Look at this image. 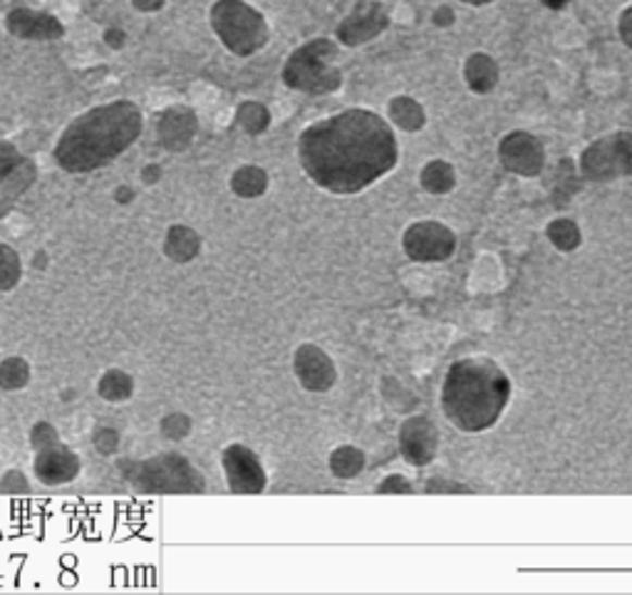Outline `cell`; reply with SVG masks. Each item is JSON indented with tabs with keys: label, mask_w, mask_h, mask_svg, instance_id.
Listing matches in <instances>:
<instances>
[{
	"label": "cell",
	"mask_w": 632,
	"mask_h": 595,
	"mask_svg": "<svg viewBox=\"0 0 632 595\" xmlns=\"http://www.w3.org/2000/svg\"><path fill=\"white\" fill-rule=\"evenodd\" d=\"M298 154L318 186L335 194H355L397 164V141L380 114L347 110L302 132Z\"/></svg>",
	"instance_id": "cell-1"
},
{
	"label": "cell",
	"mask_w": 632,
	"mask_h": 595,
	"mask_svg": "<svg viewBox=\"0 0 632 595\" xmlns=\"http://www.w3.org/2000/svg\"><path fill=\"white\" fill-rule=\"evenodd\" d=\"M145 127L141 110L135 102L117 100L85 114L62 132L55 145V162L70 174L97 172L112 164L120 154L135 145Z\"/></svg>",
	"instance_id": "cell-2"
},
{
	"label": "cell",
	"mask_w": 632,
	"mask_h": 595,
	"mask_svg": "<svg viewBox=\"0 0 632 595\" xmlns=\"http://www.w3.org/2000/svg\"><path fill=\"white\" fill-rule=\"evenodd\" d=\"M509 377L488 358L454 362L444 380L442 407L449 420L464 432H482L496 424L509 405Z\"/></svg>",
	"instance_id": "cell-3"
},
{
	"label": "cell",
	"mask_w": 632,
	"mask_h": 595,
	"mask_svg": "<svg viewBox=\"0 0 632 595\" xmlns=\"http://www.w3.org/2000/svg\"><path fill=\"white\" fill-rule=\"evenodd\" d=\"M122 479L139 494H203L207 479L184 455L162 451L149 459L117 461Z\"/></svg>",
	"instance_id": "cell-4"
},
{
	"label": "cell",
	"mask_w": 632,
	"mask_h": 595,
	"mask_svg": "<svg viewBox=\"0 0 632 595\" xmlns=\"http://www.w3.org/2000/svg\"><path fill=\"white\" fill-rule=\"evenodd\" d=\"M211 25L221 42L238 58H248L269 42L263 15L244 0H219L211 8Z\"/></svg>",
	"instance_id": "cell-5"
},
{
	"label": "cell",
	"mask_w": 632,
	"mask_h": 595,
	"mask_svg": "<svg viewBox=\"0 0 632 595\" xmlns=\"http://www.w3.org/2000/svg\"><path fill=\"white\" fill-rule=\"evenodd\" d=\"M33 447V474L46 486L73 484L83 472V459L73 447L60 439V432L52 422L38 420L30 427Z\"/></svg>",
	"instance_id": "cell-6"
},
{
	"label": "cell",
	"mask_w": 632,
	"mask_h": 595,
	"mask_svg": "<svg viewBox=\"0 0 632 595\" xmlns=\"http://www.w3.org/2000/svg\"><path fill=\"white\" fill-rule=\"evenodd\" d=\"M337 48L331 40H313L298 48L286 62L283 79L293 90L300 92H333L340 87V70L335 65Z\"/></svg>",
	"instance_id": "cell-7"
},
{
	"label": "cell",
	"mask_w": 632,
	"mask_h": 595,
	"mask_svg": "<svg viewBox=\"0 0 632 595\" xmlns=\"http://www.w3.org/2000/svg\"><path fill=\"white\" fill-rule=\"evenodd\" d=\"M583 174L591 182H610L616 176H632V132L598 139L583 152Z\"/></svg>",
	"instance_id": "cell-8"
},
{
	"label": "cell",
	"mask_w": 632,
	"mask_h": 595,
	"mask_svg": "<svg viewBox=\"0 0 632 595\" xmlns=\"http://www.w3.org/2000/svg\"><path fill=\"white\" fill-rule=\"evenodd\" d=\"M38 179V166L11 141H0V221L11 214L17 199Z\"/></svg>",
	"instance_id": "cell-9"
},
{
	"label": "cell",
	"mask_w": 632,
	"mask_h": 595,
	"mask_svg": "<svg viewBox=\"0 0 632 595\" xmlns=\"http://www.w3.org/2000/svg\"><path fill=\"white\" fill-rule=\"evenodd\" d=\"M221 467H224L228 488L234 494H261L265 488V469L244 444H228L221 451Z\"/></svg>",
	"instance_id": "cell-10"
},
{
	"label": "cell",
	"mask_w": 632,
	"mask_h": 595,
	"mask_svg": "<svg viewBox=\"0 0 632 595\" xmlns=\"http://www.w3.org/2000/svg\"><path fill=\"white\" fill-rule=\"evenodd\" d=\"M454 246H457V238L437 221H420V224H414L405 234L407 256L422 263L447 261L454 253Z\"/></svg>",
	"instance_id": "cell-11"
},
{
	"label": "cell",
	"mask_w": 632,
	"mask_h": 595,
	"mask_svg": "<svg viewBox=\"0 0 632 595\" xmlns=\"http://www.w3.org/2000/svg\"><path fill=\"white\" fill-rule=\"evenodd\" d=\"M501 164L513 174L536 176L543 169V147L529 132H511L498 147Z\"/></svg>",
	"instance_id": "cell-12"
},
{
	"label": "cell",
	"mask_w": 632,
	"mask_h": 595,
	"mask_svg": "<svg viewBox=\"0 0 632 595\" xmlns=\"http://www.w3.org/2000/svg\"><path fill=\"white\" fill-rule=\"evenodd\" d=\"M196 129H199L196 114L194 110L184 108V104L166 108L157 120L159 145H162L166 152H184V149H189L196 137Z\"/></svg>",
	"instance_id": "cell-13"
},
{
	"label": "cell",
	"mask_w": 632,
	"mask_h": 595,
	"mask_svg": "<svg viewBox=\"0 0 632 595\" xmlns=\"http://www.w3.org/2000/svg\"><path fill=\"white\" fill-rule=\"evenodd\" d=\"M389 25L387 11L380 3H360L355 11L345 17L337 28V38H340L345 46H362L372 38L385 30Z\"/></svg>",
	"instance_id": "cell-14"
},
{
	"label": "cell",
	"mask_w": 632,
	"mask_h": 595,
	"mask_svg": "<svg viewBox=\"0 0 632 595\" xmlns=\"http://www.w3.org/2000/svg\"><path fill=\"white\" fill-rule=\"evenodd\" d=\"M293 368H296L298 382L310 393H325L335 385V365L327 355L318 348V345H300L296 350V360H293Z\"/></svg>",
	"instance_id": "cell-15"
},
{
	"label": "cell",
	"mask_w": 632,
	"mask_h": 595,
	"mask_svg": "<svg viewBox=\"0 0 632 595\" xmlns=\"http://www.w3.org/2000/svg\"><path fill=\"white\" fill-rule=\"evenodd\" d=\"M437 430L426 417H409L399 430V447L402 455L414 467L430 464L437 455Z\"/></svg>",
	"instance_id": "cell-16"
},
{
	"label": "cell",
	"mask_w": 632,
	"mask_h": 595,
	"mask_svg": "<svg viewBox=\"0 0 632 595\" xmlns=\"http://www.w3.org/2000/svg\"><path fill=\"white\" fill-rule=\"evenodd\" d=\"M8 30L23 40H58L62 38V23L48 13H35L28 8H15L8 13Z\"/></svg>",
	"instance_id": "cell-17"
},
{
	"label": "cell",
	"mask_w": 632,
	"mask_h": 595,
	"mask_svg": "<svg viewBox=\"0 0 632 595\" xmlns=\"http://www.w3.org/2000/svg\"><path fill=\"white\" fill-rule=\"evenodd\" d=\"M201 246H203V241H201L199 231H194L191 226H186V224H172L164 234L162 253L172 263L186 265V263H191L194 259H199Z\"/></svg>",
	"instance_id": "cell-18"
},
{
	"label": "cell",
	"mask_w": 632,
	"mask_h": 595,
	"mask_svg": "<svg viewBox=\"0 0 632 595\" xmlns=\"http://www.w3.org/2000/svg\"><path fill=\"white\" fill-rule=\"evenodd\" d=\"M97 395L110 405H124L135 397V377L122 368L104 370L97 380Z\"/></svg>",
	"instance_id": "cell-19"
},
{
	"label": "cell",
	"mask_w": 632,
	"mask_h": 595,
	"mask_svg": "<svg viewBox=\"0 0 632 595\" xmlns=\"http://www.w3.org/2000/svg\"><path fill=\"white\" fill-rule=\"evenodd\" d=\"M464 77L471 90L479 95H486V92H492L498 83V67L492 58L484 55V52H476V55H471L467 60Z\"/></svg>",
	"instance_id": "cell-20"
},
{
	"label": "cell",
	"mask_w": 632,
	"mask_h": 595,
	"mask_svg": "<svg viewBox=\"0 0 632 595\" xmlns=\"http://www.w3.org/2000/svg\"><path fill=\"white\" fill-rule=\"evenodd\" d=\"M265 189H269V174H265L261 166L248 164V166L236 169L234 176H231V191L241 199L261 197V194H265Z\"/></svg>",
	"instance_id": "cell-21"
},
{
	"label": "cell",
	"mask_w": 632,
	"mask_h": 595,
	"mask_svg": "<svg viewBox=\"0 0 632 595\" xmlns=\"http://www.w3.org/2000/svg\"><path fill=\"white\" fill-rule=\"evenodd\" d=\"M30 362L21 358V355H11V358L0 360V389H5V393H21V389L30 385Z\"/></svg>",
	"instance_id": "cell-22"
},
{
	"label": "cell",
	"mask_w": 632,
	"mask_h": 595,
	"mask_svg": "<svg viewBox=\"0 0 632 595\" xmlns=\"http://www.w3.org/2000/svg\"><path fill=\"white\" fill-rule=\"evenodd\" d=\"M389 120L405 132H417L424 127V110L412 97H395L389 102Z\"/></svg>",
	"instance_id": "cell-23"
},
{
	"label": "cell",
	"mask_w": 632,
	"mask_h": 595,
	"mask_svg": "<svg viewBox=\"0 0 632 595\" xmlns=\"http://www.w3.org/2000/svg\"><path fill=\"white\" fill-rule=\"evenodd\" d=\"M23 281L21 253L11 244H0V293H11Z\"/></svg>",
	"instance_id": "cell-24"
},
{
	"label": "cell",
	"mask_w": 632,
	"mask_h": 595,
	"mask_svg": "<svg viewBox=\"0 0 632 595\" xmlns=\"http://www.w3.org/2000/svg\"><path fill=\"white\" fill-rule=\"evenodd\" d=\"M364 469V457L355 447H337L331 455V472L337 479H352Z\"/></svg>",
	"instance_id": "cell-25"
},
{
	"label": "cell",
	"mask_w": 632,
	"mask_h": 595,
	"mask_svg": "<svg viewBox=\"0 0 632 595\" xmlns=\"http://www.w3.org/2000/svg\"><path fill=\"white\" fill-rule=\"evenodd\" d=\"M457 184L454 169L447 162H432L422 169V186L432 194H447Z\"/></svg>",
	"instance_id": "cell-26"
},
{
	"label": "cell",
	"mask_w": 632,
	"mask_h": 595,
	"mask_svg": "<svg viewBox=\"0 0 632 595\" xmlns=\"http://www.w3.org/2000/svg\"><path fill=\"white\" fill-rule=\"evenodd\" d=\"M236 122L248 132V135H261L265 127L271 124V114L263 104L258 102H244L241 108L236 112Z\"/></svg>",
	"instance_id": "cell-27"
},
{
	"label": "cell",
	"mask_w": 632,
	"mask_h": 595,
	"mask_svg": "<svg viewBox=\"0 0 632 595\" xmlns=\"http://www.w3.org/2000/svg\"><path fill=\"white\" fill-rule=\"evenodd\" d=\"M546 234L550 238V244L560 248V251H573V248L581 244V231H578L571 219H556L554 224H548Z\"/></svg>",
	"instance_id": "cell-28"
},
{
	"label": "cell",
	"mask_w": 632,
	"mask_h": 595,
	"mask_svg": "<svg viewBox=\"0 0 632 595\" xmlns=\"http://www.w3.org/2000/svg\"><path fill=\"white\" fill-rule=\"evenodd\" d=\"M191 427L194 422L186 412H169L162 417V422H159V430H162L164 437L172 442H184L191 434Z\"/></svg>",
	"instance_id": "cell-29"
},
{
	"label": "cell",
	"mask_w": 632,
	"mask_h": 595,
	"mask_svg": "<svg viewBox=\"0 0 632 595\" xmlns=\"http://www.w3.org/2000/svg\"><path fill=\"white\" fill-rule=\"evenodd\" d=\"M92 447L104 457H112L120 449V432L112 427H97L92 432Z\"/></svg>",
	"instance_id": "cell-30"
},
{
	"label": "cell",
	"mask_w": 632,
	"mask_h": 595,
	"mask_svg": "<svg viewBox=\"0 0 632 595\" xmlns=\"http://www.w3.org/2000/svg\"><path fill=\"white\" fill-rule=\"evenodd\" d=\"M30 492V484L21 469H8L0 479V494H28Z\"/></svg>",
	"instance_id": "cell-31"
},
{
	"label": "cell",
	"mask_w": 632,
	"mask_h": 595,
	"mask_svg": "<svg viewBox=\"0 0 632 595\" xmlns=\"http://www.w3.org/2000/svg\"><path fill=\"white\" fill-rule=\"evenodd\" d=\"M377 492L380 494H409V492H412V486H409L402 476L395 474V476L385 479V482L377 486Z\"/></svg>",
	"instance_id": "cell-32"
},
{
	"label": "cell",
	"mask_w": 632,
	"mask_h": 595,
	"mask_svg": "<svg viewBox=\"0 0 632 595\" xmlns=\"http://www.w3.org/2000/svg\"><path fill=\"white\" fill-rule=\"evenodd\" d=\"M620 35L622 40H625V46L632 48V5L620 17Z\"/></svg>",
	"instance_id": "cell-33"
},
{
	"label": "cell",
	"mask_w": 632,
	"mask_h": 595,
	"mask_svg": "<svg viewBox=\"0 0 632 595\" xmlns=\"http://www.w3.org/2000/svg\"><path fill=\"white\" fill-rule=\"evenodd\" d=\"M159 179H162V166L159 164H147L145 169H141V182L145 184H157Z\"/></svg>",
	"instance_id": "cell-34"
},
{
	"label": "cell",
	"mask_w": 632,
	"mask_h": 595,
	"mask_svg": "<svg viewBox=\"0 0 632 595\" xmlns=\"http://www.w3.org/2000/svg\"><path fill=\"white\" fill-rule=\"evenodd\" d=\"M426 492H459V494H464V492H469V488L461 486V484H451V482H432V484H426Z\"/></svg>",
	"instance_id": "cell-35"
},
{
	"label": "cell",
	"mask_w": 632,
	"mask_h": 595,
	"mask_svg": "<svg viewBox=\"0 0 632 595\" xmlns=\"http://www.w3.org/2000/svg\"><path fill=\"white\" fill-rule=\"evenodd\" d=\"M434 23H437V25H442V28H444V25H451V23H454V13H451V8H447V5H442V8H439V11H437V13H434Z\"/></svg>",
	"instance_id": "cell-36"
},
{
	"label": "cell",
	"mask_w": 632,
	"mask_h": 595,
	"mask_svg": "<svg viewBox=\"0 0 632 595\" xmlns=\"http://www.w3.org/2000/svg\"><path fill=\"white\" fill-rule=\"evenodd\" d=\"M104 40H107V46H112V48H122L124 46V33L122 30H107L104 35Z\"/></svg>",
	"instance_id": "cell-37"
},
{
	"label": "cell",
	"mask_w": 632,
	"mask_h": 595,
	"mask_svg": "<svg viewBox=\"0 0 632 595\" xmlns=\"http://www.w3.org/2000/svg\"><path fill=\"white\" fill-rule=\"evenodd\" d=\"M135 199V189H129V186H120L117 191H114V201L117 203H129Z\"/></svg>",
	"instance_id": "cell-38"
},
{
	"label": "cell",
	"mask_w": 632,
	"mask_h": 595,
	"mask_svg": "<svg viewBox=\"0 0 632 595\" xmlns=\"http://www.w3.org/2000/svg\"><path fill=\"white\" fill-rule=\"evenodd\" d=\"M135 5L139 8V11H159V8L164 5V0H135Z\"/></svg>",
	"instance_id": "cell-39"
},
{
	"label": "cell",
	"mask_w": 632,
	"mask_h": 595,
	"mask_svg": "<svg viewBox=\"0 0 632 595\" xmlns=\"http://www.w3.org/2000/svg\"><path fill=\"white\" fill-rule=\"evenodd\" d=\"M541 3L550 8V11H560V8H566L568 3H571V0H541Z\"/></svg>",
	"instance_id": "cell-40"
},
{
	"label": "cell",
	"mask_w": 632,
	"mask_h": 595,
	"mask_svg": "<svg viewBox=\"0 0 632 595\" xmlns=\"http://www.w3.org/2000/svg\"><path fill=\"white\" fill-rule=\"evenodd\" d=\"M46 263H48V253H46V251H38V253H35V259H33V265H35V269H46Z\"/></svg>",
	"instance_id": "cell-41"
},
{
	"label": "cell",
	"mask_w": 632,
	"mask_h": 595,
	"mask_svg": "<svg viewBox=\"0 0 632 595\" xmlns=\"http://www.w3.org/2000/svg\"><path fill=\"white\" fill-rule=\"evenodd\" d=\"M464 3H469V5H486V3H492V0H464Z\"/></svg>",
	"instance_id": "cell-42"
}]
</instances>
